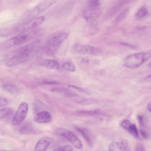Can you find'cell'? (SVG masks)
Instances as JSON below:
<instances>
[{"label": "cell", "mask_w": 151, "mask_h": 151, "mask_svg": "<svg viewBox=\"0 0 151 151\" xmlns=\"http://www.w3.org/2000/svg\"><path fill=\"white\" fill-rule=\"evenodd\" d=\"M128 145L126 139H123L119 142H112L109 145L108 151H125Z\"/></svg>", "instance_id": "8fae6325"}, {"label": "cell", "mask_w": 151, "mask_h": 151, "mask_svg": "<svg viewBox=\"0 0 151 151\" xmlns=\"http://www.w3.org/2000/svg\"><path fill=\"white\" fill-rule=\"evenodd\" d=\"M53 141V139L50 137H42L36 144L35 151H46L49 145Z\"/></svg>", "instance_id": "30bf717a"}, {"label": "cell", "mask_w": 151, "mask_h": 151, "mask_svg": "<svg viewBox=\"0 0 151 151\" xmlns=\"http://www.w3.org/2000/svg\"><path fill=\"white\" fill-rule=\"evenodd\" d=\"M42 65L48 68L53 70H59L60 67L58 62L51 59L45 60L43 63Z\"/></svg>", "instance_id": "9a60e30c"}, {"label": "cell", "mask_w": 151, "mask_h": 151, "mask_svg": "<svg viewBox=\"0 0 151 151\" xmlns=\"http://www.w3.org/2000/svg\"><path fill=\"white\" fill-rule=\"evenodd\" d=\"M120 43L122 45L129 47L133 48L135 49V48H136V47H135V46L133 45H131L126 42H120Z\"/></svg>", "instance_id": "f546056e"}, {"label": "cell", "mask_w": 151, "mask_h": 151, "mask_svg": "<svg viewBox=\"0 0 151 151\" xmlns=\"http://www.w3.org/2000/svg\"><path fill=\"white\" fill-rule=\"evenodd\" d=\"M135 151H145V150L143 146L139 144L136 147Z\"/></svg>", "instance_id": "83f0119b"}, {"label": "cell", "mask_w": 151, "mask_h": 151, "mask_svg": "<svg viewBox=\"0 0 151 151\" xmlns=\"http://www.w3.org/2000/svg\"><path fill=\"white\" fill-rule=\"evenodd\" d=\"M128 12V10L125 9L124 10L118 17L116 20V22H119L122 20L126 17Z\"/></svg>", "instance_id": "603a6c76"}, {"label": "cell", "mask_w": 151, "mask_h": 151, "mask_svg": "<svg viewBox=\"0 0 151 151\" xmlns=\"http://www.w3.org/2000/svg\"><path fill=\"white\" fill-rule=\"evenodd\" d=\"M3 88L6 91L13 93H16L19 92V88L16 85L10 84H5L2 86Z\"/></svg>", "instance_id": "ac0fdd59"}, {"label": "cell", "mask_w": 151, "mask_h": 151, "mask_svg": "<svg viewBox=\"0 0 151 151\" xmlns=\"http://www.w3.org/2000/svg\"><path fill=\"white\" fill-rule=\"evenodd\" d=\"M77 113L78 114L83 115H94L99 113L98 110L88 111V110H78Z\"/></svg>", "instance_id": "7402d4cb"}, {"label": "cell", "mask_w": 151, "mask_h": 151, "mask_svg": "<svg viewBox=\"0 0 151 151\" xmlns=\"http://www.w3.org/2000/svg\"><path fill=\"white\" fill-rule=\"evenodd\" d=\"M151 55L149 52H138L127 56L125 59L124 64L125 66L130 68L138 67L148 60Z\"/></svg>", "instance_id": "277c9868"}, {"label": "cell", "mask_w": 151, "mask_h": 151, "mask_svg": "<svg viewBox=\"0 0 151 151\" xmlns=\"http://www.w3.org/2000/svg\"><path fill=\"white\" fill-rule=\"evenodd\" d=\"M58 1L55 0H45L40 2L34 9L35 13H40L56 3Z\"/></svg>", "instance_id": "4fadbf2b"}, {"label": "cell", "mask_w": 151, "mask_h": 151, "mask_svg": "<svg viewBox=\"0 0 151 151\" xmlns=\"http://www.w3.org/2000/svg\"><path fill=\"white\" fill-rule=\"evenodd\" d=\"M28 109V105L26 102H23L19 105L12 121L13 125H18L25 119Z\"/></svg>", "instance_id": "ba28073f"}, {"label": "cell", "mask_w": 151, "mask_h": 151, "mask_svg": "<svg viewBox=\"0 0 151 151\" xmlns=\"http://www.w3.org/2000/svg\"><path fill=\"white\" fill-rule=\"evenodd\" d=\"M131 123L129 120L124 119L121 122L120 124L122 128L127 130Z\"/></svg>", "instance_id": "d4e9b609"}, {"label": "cell", "mask_w": 151, "mask_h": 151, "mask_svg": "<svg viewBox=\"0 0 151 151\" xmlns=\"http://www.w3.org/2000/svg\"><path fill=\"white\" fill-rule=\"evenodd\" d=\"M52 119L51 114L46 111H43L37 113L35 116V122L39 123H46L50 122Z\"/></svg>", "instance_id": "7c38bea8"}, {"label": "cell", "mask_w": 151, "mask_h": 151, "mask_svg": "<svg viewBox=\"0 0 151 151\" xmlns=\"http://www.w3.org/2000/svg\"><path fill=\"white\" fill-rule=\"evenodd\" d=\"M35 32H29L16 35L6 41L4 44L5 48L19 45L27 42L35 35Z\"/></svg>", "instance_id": "5b68a950"}, {"label": "cell", "mask_w": 151, "mask_h": 151, "mask_svg": "<svg viewBox=\"0 0 151 151\" xmlns=\"http://www.w3.org/2000/svg\"><path fill=\"white\" fill-rule=\"evenodd\" d=\"M148 12L147 9L145 7H142L137 11L136 17L138 19L142 18L145 16Z\"/></svg>", "instance_id": "44dd1931"}, {"label": "cell", "mask_w": 151, "mask_h": 151, "mask_svg": "<svg viewBox=\"0 0 151 151\" xmlns=\"http://www.w3.org/2000/svg\"><path fill=\"white\" fill-rule=\"evenodd\" d=\"M69 36L68 32L63 31L58 32L51 36L46 44L45 49L46 53L50 55L54 54Z\"/></svg>", "instance_id": "7a4b0ae2"}, {"label": "cell", "mask_w": 151, "mask_h": 151, "mask_svg": "<svg viewBox=\"0 0 151 151\" xmlns=\"http://www.w3.org/2000/svg\"><path fill=\"white\" fill-rule=\"evenodd\" d=\"M101 11L99 1L96 0L89 1L84 12L83 15L86 21L91 23L96 20L101 15Z\"/></svg>", "instance_id": "3957f363"}, {"label": "cell", "mask_w": 151, "mask_h": 151, "mask_svg": "<svg viewBox=\"0 0 151 151\" xmlns=\"http://www.w3.org/2000/svg\"><path fill=\"white\" fill-rule=\"evenodd\" d=\"M35 47L33 45H30L23 47L6 61V65L9 67L14 66L27 61L34 52Z\"/></svg>", "instance_id": "6da1fadb"}, {"label": "cell", "mask_w": 151, "mask_h": 151, "mask_svg": "<svg viewBox=\"0 0 151 151\" xmlns=\"http://www.w3.org/2000/svg\"><path fill=\"white\" fill-rule=\"evenodd\" d=\"M71 50L74 53L80 54L96 55L101 52L99 49L94 47L77 43L72 46Z\"/></svg>", "instance_id": "52a82bcc"}, {"label": "cell", "mask_w": 151, "mask_h": 151, "mask_svg": "<svg viewBox=\"0 0 151 151\" xmlns=\"http://www.w3.org/2000/svg\"><path fill=\"white\" fill-rule=\"evenodd\" d=\"M140 134L142 137L144 139H147L148 138V134L145 131L141 130L140 131Z\"/></svg>", "instance_id": "4316f807"}, {"label": "cell", "mask_w": 151, "mask_h": 151, "mask_svg": "<svg viewBox=\"0 0 151 151\" xmlns=\"http://www.w3.org/2000/svg\"><path fill=\"white\" fill-rule=\"evenodd\" d=\"M58 83V82L55 81H44L43 84H56Z\"/></svg>", "instance_id": "f1b7e54d"}, {"label": "cell", "mask_w": 151, "mask_h": 151, "mask_svg": "<svg viewBox=\"0 0 151 151\" xmlns=\"http://www.w3.org/2000/svg\"><path fill=\"white\" fill-rule=\"evenodd\" d=\"M8 103V101L6 98L0 97V107L6 105Z\"/></svg>", "instance_id": "484cf974"}, {"label": "cell", "mask_w": 151, "mask_h": 151, "mask_svg": "<svg viewBox=\"0 0 151 151\" xmlns=\"http://www.w3.org/2000/svg\"><path fill=\"white\" fill-rule=\"evenodd\" d=\"M63 67L65 70L71 72H75L76 68L75 65L70 62H67L63 65Z\"/></svg>", "instance_id": "ffe728a7"}, {"label": "cell", "mask_w": 151, "mask_h": 151, "mask_svg": "<svg viewBox=\"0 0 151 151\" xmlns=\"http://www.w3.org/2000/svg\"><path fill=\"white\" fill-rule=\"evenodd\" d=\"M2 151H8V150H4Z\"/></svg>", "instance_id": "1f68e13d"}, {"label": "cell", "mask_w": 151, "mask_h": 151, "mask_svg": "<svg viewBox=\"0 0 151 151\" xmlns=\"http://www.w3.org/2000/svg\"><path fill=\"white\" fill-rule=\"evenodd\" d=\"M19 132L22 134H34L38 132L32 126L28 124L24 125L22 126Z\"/></svg>", "instance_id": "e0dca14e"}, {"label": "cell", "mask_w": 151, "mask_h": 151, "mask_svg": "<svg viewBox=\"0 0 151 151\" xmlns=\"http://www.w3.org/2000/svg\"><path fill=\"white\" fill-rule=\"evenodd\" d=\"M75 128L82 135L91 147L94 144V137L92 131L89 129L75 126Z\"/></svg>", "instance_id": "9c48e42d"}, {"label": "cell", "mask_w": 151, "mask_h": 151, "mask_svg": "<svg viewBox=\"0 0 151 151\" xmlns=\"http://www.w3.org/2000/svg\"><path fill=\"white\" fill-rule=\"evenodd\" d=\"M45 19V17L43 16L32 19L24 24L23 28L24 29H28L36 27L42 23L44 21Z\"/></svg>", "instance_id": "5bb4252c"}, {"label": "cell", "mask_w": 151, "mask_h": 151, "mask_svg": "<svg viewBox=\"0 0 151 151\" xmlns=\"http://www.w3.org/2000/svg\"><path fill=\"white\" fill-rule=\"evenodd\" d=\"M73 147L70 145H65L59 147L57 151H73Z\"/></svg>", "instance_id": "cb8c5ba5"}, {"label": "cell", "mask_w": 151, "mask_h": 151, "mask_svg": "<svg viewBox=\"0 0 151 151\" xmlns=\"http://www.w3.org/2000/svg\"><path fill=\"white\" fill-rule=\"evenodd\" d=\"M147 108L148 110L150 111H151V103H150L148 104L147 106Z\"/></svg>", "instance_id": "4dcf8cb0"}, {"label": "cell", "mask_w": 151, "mask_h": 151, "mask_svg": "<svg viewBox=\"0 0 151 151\" xmlns=\"http://www.w3.org/2000/svg\"><path fill=\"white\" fill-rule=\"evenodd\" d=\"M58 135L64 137L76 148L81 149L83 147L82 143L80 139L72 132L64 129H60L57 131Z\"/></svg>", "instance_id": "8992f818"}, {"label": "cell", "mask_w": 151, "mask_h": 151, "mask_svg": "<svg viewBox=\"0 0 151 151\" xmlns=\"http://www.w3.org/2000/svg\"><path fill=\"white\" fill-rule=\"evenodd\" d=\"M13 113V110L9 107L0 109V119H3L11 116Z\"/></svg>", "instance_id": "2e32d148"}, {"label": "cell", "mask_w": 151, "mask_h": 151, "mask_svg": "<svg viewBox=\"0 0 151 151\" xmlns=\"http://www.w3.org/2000/svg\"><path fill=\"white\" fill-rule=\"evenodd\" d=\"M127 130H128L135 137L137 138L139 137L138 131L135 124L132 123Z\"/></svg>", "instance_id": "d6986e66"}]
</instances>
